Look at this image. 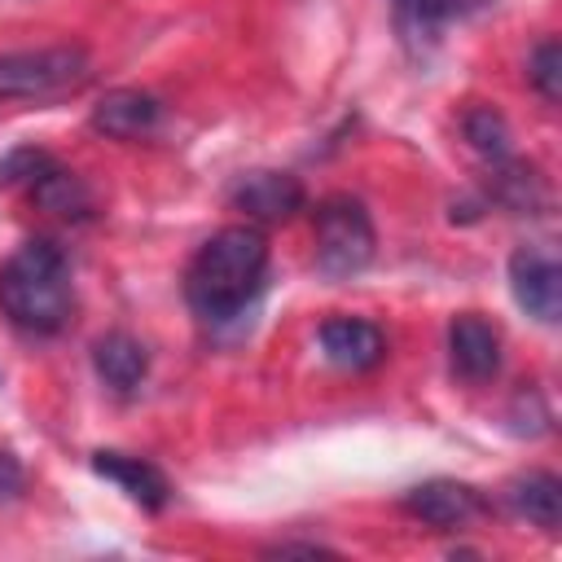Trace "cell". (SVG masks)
<instances>
[{
    "label": "cell",
    "mask_w": 562,
    "mask_h": 562,
    "mask_svg": "<svg viewBox=\"0 0 562 562\" xmlns=\"http://www.w3.org/2000/svg\"><path fill=\"white\" fill-rule=\"evenodd\" d=\"M268 281V237L255 224H228L211 233L184 268V303L206 325L237 321Z\"/></svg>",
    "instance_id": "6da1fadb"
},
{
    "label": "cell",
    "mask_w": 562,
    "mask_h": 562,
    "mask_svg": "<svg viewBox=\"0 0 562 562\" xmlns=\"http://www.w3.org/2000/svg\"><path fill=\"white\" fill-rule=\"evenodd\" d=\"M0 312L31 338H53L75 316L70 259L53 237H26L0 263Z\"/></svg>",
    "instance_id": "7a4b0ae2"
},
{
    "label": "cell",
    "mask_w": 562,
    "mask_h": 562,
    "mask_svg": "<svg viewBox=\"0 0 562 562\" xmlns=\"http://www.w3.org/2000/svg\"><path fill=\"white\" fill-rule=\"evenodd\" d=\"M316 272L325 281H351L360 277L378 255L373 215L351 193H329L316 202Z\"/></svg>",
    "instance_id": "3957f363"
},
{
    "label": "cell",
    "mask_w": 562,
    "mask_h": 562,
    "mask_svg": "<svg viewBox=\"0 0 562 562\" xmlns=\"http://www.w3.org/2000/svg\"><path fill=\"white\" fill-rule=\"evenodd\" d=\"M88 79H92V53L83 44L0 53V101H53L79 92Z\"/></svg>",
    "instance_id": "277c9868"
},
{
    "label": "cell",
    "mask_w": 562,
    "mask_h": 562,
    "mask_svg": "<svg viewBox=\"0 0 562 562\" xmlns=\"http://www.w3.org/2000/svg\"><path fill=\"white\" fill-rule=\"evenodd\" d=\"M400 509L413 514L417 522L435 527V531H461L479 518L492 514V501L470 487V483H457V479H426L417 487H408L400 496Z\"/></svg>",
    "instance_id": "5b68a950"
},
{
    "label": "cell",
    "mask_w": 562,
    "mask_h": 562,
    "mask_svg": "<svg viewBox=\"0 0 562 562\" xmlns=\"http://www.w3.org/2000/svg\"><path fill=\"white\" fill-rule=\"evenodd\" d=\"M228 202H233V211H241L250 224H285V220H294V215L307 206V189H303V180L290 176V171L259 167V171L237 176V184L228 189Z\"/></svg>",
    "instance_id": "8992f818"
},
{
    "label": "cell",
    "mask_w": 562,
    "mask_h": 562,
    "mask_svg": "<svg viewBox=\"0 0 562 562\" xmlns=\"http://www.w3.org/2000/svg\"><path fill=\"white\" fill-rule=\"evenodd\" d=\"M509 290H514V303L527 316H536L540 325H553L558 312H562V272H558L553 250L518 246L509 255Z\"/></svg>",
    "instance_id": "52a82bcc"
},
{
    "label": "cell",
    "mask_w": 562,
    "mask_h": 562,
    "mask_svg": "<svg viewBox=\"0 0 562 562\" xmlns=\"http://www.w3.org/2000/svg\"><path fill=\"white\" fill-rule=\"evenodd\" d=\"M316 338L325 360L342 373H369L386 360V334L364 316H325Z\"/></svg>",
    "instance_id": "ba28073f"
},
{
    "label": "cell",
    "mask_w": 562,
    "mask_h": 562,
    "mask_svg": "<svg viewBox=\"0 0 562 562\" xmlns=\"http://www.w3.org/2000/svg\"><path fill=\"white\" fill-rule=\"evenodd\" d=\"M448 364L461 382H474V386L496 378V369H501V329L479 312L452 316V325H448Z\"/></svg>",
    "instance_id": "9c48e42d"
},
{
    "label": "cell",
    "mask_w": 562,
    "mask_h": 562,
    "mask_svg": "<svg viewBox=\"0 0 562 562\" xmlns=\"http://www.w3.org/2000/svg\"><path fill=\"white\" fill-rule=\"evenodd\" d=\"M158 123H162V101L140 88H114L88 114V127L110 140H145L158 132Z\"/></svg>",
    "instance_id": "30bf717a"
},
{
    "label": "cell",
    "mask_w": 562,
    "mask_h": 562,
    "mask_svg": "<svg viewBox=\"0 0 562 562\" xmlns=\"http://www.w3.org/2000/svg\"><path fill=\"white\" fill-rule=\"evenodd\" d=\"M92 470H97L101 479H110L132 505H140V509H149V514L167 509V501H171V483H167V474H162L154 461H145V457L101 448V452H92Z\"/></svg>",
    "instance_id": "8fae6325"
},
{
    "label": "cell",
    "mask_w": 562,
    "mask_h": 562,
    "mask_svg": "<svg viewBox=\"0 0 562 562\" xmlns=\"http://www.w3.org/2000/svg\"><path fill=\"white\" fill-rule=\"evenodd\" d=\"M26 193L40 211H48L57 220H92V211H97V198H92L88 180L79 171H66L57 158L26 184Z\"/></svg>",
    "instance_id": "7c38bea8"
},
{
    "label": "cell",
    "mask_w": 562,
    "mask_h": 562,
    "mask_svg": "<svg viewBox=\"0 0 562 562\" xmlns=\"http://www.w3.org/2000/svg\"><path fill=\"white\" fill-rule=\"evenodd\" d=\"M92 369H97V378H101L114 395H132V391L145 382V373H149V351H145L132 334L110 329V334H101V338L92 342Z\"/></svg>",
    "instance_id": "4fadbf2b"
},
{
    "label": "cell",
    "mask_w": 562,
    "mask_h": 562,
    "mask_svg": "<svg viewBox=\"0 0 562 562\" xmlns=\"http://www.w3.org/2000/svg\"><path fill=\"white\" fill-rule=\"evenodd\" d=\"M487 198L496 206H505L509 215H540L544 202H549V189H544V176L522 162V158H501L492 162V176H487Z\"/></svg>",
    "instance_id": "5bb4252c"
},
{
    "label": "cell",
    "mask_w": 562,
    "mask_h": 562,
    "mask_svg": "<svg viewBox=\"0 0 562 562\" xmlns=\"http://www.w3.org/2000/svg\"><path fill=\"white\" fill-rule=\"evenodd\" d=\"M505 505L536 522L540 531H558L562 522V479L549 474V470H527V474H514L505 483Z\"/></svg>",
    "instance_id": "9a60e30c"
},
{
    "label": "cell",
    "mask_w": 562,
    "mask_h": 562,
    "mask_svg": "<svg viewBox=\"0 0 562 562\" xmlns=\"http://www.w3.org/2000/svg\"><path fill=\"white\" fill-rule=\"evenodd\" d=\"M461 136L470 140L474 154H483L487 162H501L514 154V132L505 123V114L496 105H470L461 114Z\"/></svg>",
    "instance_id": "2e32d148"
},
{
    "label": "cell",
    "mask_w": 562,
    "mask_h": 562,
    "mask_svg": "<svg viewBox=\"0 0 562 562\" xmlns=\"http://www.w3.org/2000/svg\"><path fill=\"white\" fill-rule=\"evenodd\" d=\"M527 83L553 105L562 97V48L553 35H544L531 53H527Z\"/></svg>",
    "instance_id": "e0dca14e"
},
{
    "label": "cell",
    "mask_w": 562,
    "mask_h": 562,
    "mask_svg": "<svg viewBox=\"0 0 562 562\" xmlns=\"http://www.w3.org/2000/svg\"><path fill=\"white\" fill-rule=\"evenodd\" d=\"M487 0H395L400 18L413 22V26H443V22H457L474 9H483Z\"/></svg>",
    "instance_id": "ac0fdd59"
},
{
    "label": "cell",
    "mask_w": 562,
    "mask_h": 562,
    "mask_svg": "<svg viewBox=\"0 0 562 562\" xmlns=\"http://www.w3.org/2000/svg\"><path fill=\"white\" fill-rule=\"evenodd\" d=\"M48 162H53V154H48V149H40V145H18V149L0 154V189L31 184Z\"/></svg>",
    "instance_id": "d6986e66"
},
{
    "label": "cell",
    "mask_w": 562,
    "mask_h": 562,
    "mask_svg": "<svg viewBox=\"0 0 562 562\" xmlns=\"http://www.w3.org/2000/svg\"><path fill=\"white\" fill-rule=\"evenodd\" d=\"M22 487H26V470H22V461H18L13 452H0V505L18 501Z\"/></svg>",
    "instance_id": "ffe728a7"
},
{
    "label": "cell",
    "mask_w": 562,
    "mask_h": 562,
    "mask_svg": "<svg viewBox=\"0 0 562 562\" xmlns=\"http://www.w3.org/2000/svg\"><path fill=\"white\" fill-rule=\"evenodd\" d=\"M268 553H307V558H316V553H334V549H325V544H312V540H281V544H272Z\"/></svg>",
    "instance_id": "44dd1931"
}]
</instances>
